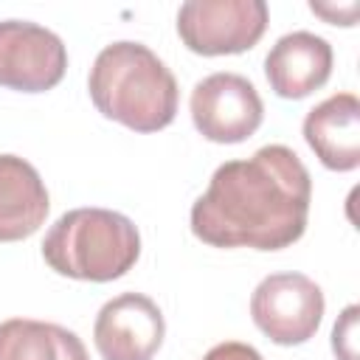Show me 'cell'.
Instances as JSON below:
<instances>
[{"label": "cell", "mask_w": 360, "mask_h": 360, "mask_svg": "<svg viewBox=\"0 0 360 360\" xmlns=\"http://www.w3.org/2000/svg\"><path fill=\"white\" fill-rule=\"evenodd\" d=\"M312 177L284 143L225 160L191 205V233L211 248L281 250L295 245L309 219Z\"/></svg>", "instance_id": "cell-1"}, {"label": "cell", "mask_w": 360, "mask_h": 360, "mask_svg": "<svg viewBox=\"0 0 360 360\" xmlns=\"http://www.w3.org/2000/svg\"><path fill=\"white\" fill-rule=\"evenodd\" d=\"M87 90L104 118L132 132L166 129L180 104L174 73L152 48L132 39L98 51L87 76Z\"/></svg>", "instance_id": "cell-2"}, {"label": "cell", "mask_w": 360, "mask_h": 360, "mask_svg": "<svg viewBox=\"0 0 360 360\" xmlns=\"http://www.w3.org/2000/svg\"><path fill=\"white\" fill-rule=\"evenodd\" d=\"M141 256L135 222L110 208L65 211L42 239L45 264L76 281H112L127 276Z\"/></svg>", "instance_id": "cell-3"}, {"label": "cell", "mask_w": 360, "mask_h": 360, "mask_svg": "<svg viewBox=\"0 0 360 360\" xmlns=\"http://www.w3.org/2000/svg\"><path fill=\"white\" fill-rule=\"evenodd\" d=\"M267 22L264 0H188L177 11V37L191 53L228 56L250 51Z\"/></svg>", "instance_id": "cell-4"}, {"label": "cell", "mask_w": 360, "mask_h": 360, "mask_svg": "<svg viewBox=\"0 0 360 360\" xmlns=\"http://www.w3.org/2000/svg\"><path fill=\"white\" fill-rule=\"evenodd\" d=\"M323 290L304 273H270L250 295V318L278 346H301L323 321Z\"/></svg>", "instance_id": "cell-5"}, {"label": "cell", "mask_w": 360, "mask_h": 360, "mask_svg": "<svg viewBox=\"0 0 360 360\" xmlns=\"http://www.w3.org/2000/svg\"><path fill=\"white\" fill-rule=\"evenodd\" d=\"M194 129L211 143H242L264 118L256 84L239 73H211L200 79L188 98Z\"/></svg>", "instance_id": "cell-6"}, {"label": "cell", "mask_w": 360, "mask_h": 360, "mask_svg": "<svg viewBox=\"0 0 360 360\" xmlns=\"http://www.w3.org/2000/svg\"><path fill=\"white\" fill-rule=\"evenodd\" d=\"M68 70V48L59 34L28 20L0 22V87L20 93L53 90Z\"/></svg>", "instance_id": "cell-7"}, {"label": "cell", "mask_w": 360, "mask_h": 360, "mask_svg": "<svg viewBox=\"0 0 360 360\" xmlns=\"http://www.w3.org/2000/svg\"><path fill=\"white\" fill-rule=\"evenodd\" d=\"M166 338L160 307L143 292L110 298L93 323V343L101 360H152Z\"/></svg>", "instance_id": "cell-8"}, {"label": "cell", "mask_w": 360, "mask_h": 360, "mask_svg": "<svg viewBox=\"0 0 360 360\" xmlns=\"http://www.w3.org/2000/svg\"><path fill=\"white\" fill-rule=\"evenodd\" d=\"M332 45L312 31H292L276 39L264 56V76L278 98H307L332 76Z\"/></svg>", "instance_id": "cell-9"}, {"label": "cell", "mask_w": 360, "mask_h": 360, "mask_svg": "<svg viewBox=\"0 0 360 360\" xmlns=\"http://www.w3.org/2000/svg\"><path fill=\"white\" fill-rule=\"evenodd\" d=\"M301 132L326 169L354 172L360 166V98L354 93H332L315 104Z\"/></svg>", "instance_id": "cell-10"}, {"label": "cell", "mask_w": 360, "mask_h": 360, "mask_svg": "<svg viewBox=\"0 0 360 360\" xmlns=\"http://www.w3.org/2000/svg\"><path fill=\"white\" fill-rule=\"evenodd\" d=\"M51 211L39 172L20 155H0V242L34 236Z\"/></svg>", "instance_id": "cell-11"}, {"label": "cell", "mask_w": 360, "mask_h": 360, "mask_svg": "<svg viewBox=\"0 0 360 360\" xmlns=\"http://www.w3.org/2000/svg\"><path fill=\"white\" fill-rule=\"evenodd\" d=\"M0 360H90L82 338L59 323L8 318L0 323Z\"/></svg>", "instance_id": "cell-12"}, {"label": "cell", "mask_w": 360, "mask_h": 360, "mask_svg": "<svg viewBox=\"0 0 360 360\" xmlns=\"http://www.w3.org/2000/svg\"><path fill=\"white\" fill-rule=\"evenodd\" d=\"M357 304H349L332 329V352L338 360H357Z\"/></svg>", "instance_id": "cell-13"}, {"label": "cell", "mask_w": 360, "mask_h": 360, "mask_svg": "<svg viewBox=\"0 0 360 360\" xmlns=\"http://www.w3.org/2000/svg\"><path fill=\"white\" fill-rule=\"evenodd\" d=\"M202 360H264L259 354V349H253L250 343H242V340H225V343H217L211 346Z\"/></svg>", "instance_id": "cell-14"}, {"label": "cell", "mask_w": 360, "mask_h": 360, "mask_svg": "<svg viewBox=\"0 0 360 360\" xmlns=\"http://www.w3.org/2000/svg\"><path fill=\"white\" fill-rule=\"evenodd\" d=\"M309 11L312 14H318V17H323L326 22H332V25H354V20H357V11H360V6L357 3H346L343 8L338 6H329V3H309Z\"/></svg>", "instance_id": "cell-15"}]
</instances>
